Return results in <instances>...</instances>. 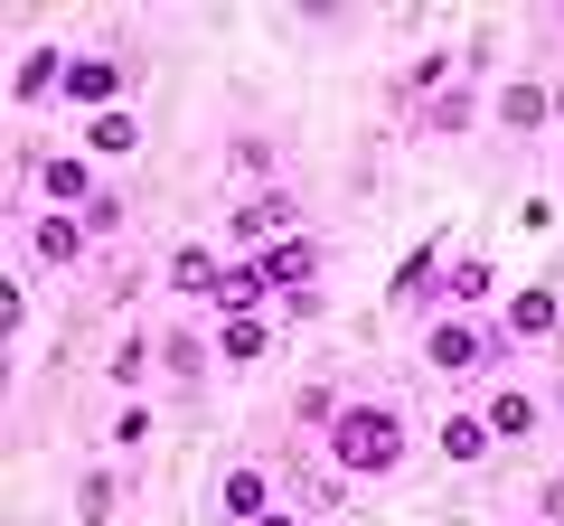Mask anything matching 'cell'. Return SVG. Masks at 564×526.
I'll list each match as a JSON object with an SVG mask.
<instances>
[{
	"mask_svg": "<svg viewBox=\"0 0 564 526\" xmlns=\"http://www.w3.org/2000/svg\"><path fill=\"white\" fill-rule=\"evenodd\" d=\"M273 320H282V329H311V320H329V292H282V302H273Z\"/></svg>",
	"mask_w": 564,
	"mask_h": 526,
	"instance_id": "24",
	"label": "cell"
},
{
	"mask_svg": "<svg viewBox=\"0 0 564 526\" xmlns=\"http://www.w3.org/2000/svg\"><path fill=\"white\" fill-rule=\"evenodd\" d=\"M113 442H122V451L151 442V405H122V414H113Z\"/></svg>",
	"mask_w": 564,
	"mask_h": 526,
	"instance_id": "25",
	"label": "cell"
},
{
	"mask_svg": "<svg viewBox=\"0 0 564 526\" xmlns=\"http://www.w3.org/2000/svg\"><path fill=\"white\" fill-rule=\"evenodd\" d=\"M489 122H499L508 142H536L545 122H555V85H545V76H518V85H499V95H489Z\"/></svg>",
	"mask_w": 564,
	"mask_h": 526,
	"instance_id": "12",
	"label": "cell"
},
{
	"mask_svg": "<svg viewBox=\"0 0 564 526\" xmlns=\"http://www.w3.org/2000/svg\"><path fill=\"white\" fill-rule=\"evenodd\" d=\"M226 169L254 179V188H282V142L273 132H236V142H226Z\"/></svg>",
	"mask_w": 564,
	"mask_h": 526,
	"instance_id": "20",
	"label": "cell"
},
{
	"mask_svg": "<svg viewBox=\"0 0 564 526\" xmlns=\"http://www.w3.org/2000/svg\"><path fill=\"white\" fill-rule=\"evenodd\" d=\"M20 169L29 188H39V207H66V217H85V207L104 198V169L85 161V151H39V142H20Z\"/></svg>",
	"mask_w": 564,
	"mask_h": 526,
	"instance_id": "3",
	"label": "cell"
},
{
	"mask_svg": "<svg viewBox=\"0 0 564 526\" xmlns=\"http://www.w3.org/2000/svg\"><path fill=\"white\" fill-rule=\"evenodd\" d=\"M122 226H132V188H104V198L85 207V235H95V244H122Z\"/></svg>",
	"mask_w": 564,
	"mask_h": 526,
	"instance_id": "23",
	"label": "cell"
},
{
	"mask_svg": "<svg viewBox=\"0 0 564 526\" xmlns=\"http://www.w3.org/2000/svg\"><path fill=\"white\" fill-rule=\"evenodd\" d=\"M480 113H489L480 85H443V95L414 113V132H433V142H462V132H480Z\"/></svg>",
	"mask_w": 564,
	"mask_h": 526,
	"instance_id": "16",
	"label": "cell"
},
{
	"mask_svg": "<svg viewBox=\"0 0 564 526\" xmlns=\"http://www.w3.org/2000/svg\"><path fill=\"white\" fill-rule=\"evenodd\" d=\"M470 405H480V424H489V442H499V451H527V442H545V424H555V405H545V385H518V376L480 385Z\"/></svg>",
	"mask_w": 564,
	"mask_h": 526,
	"instance_id": "4",
	"label": "cell"
},
{
	"mask_svg": "<svg viewBox=\"0 0 564 526\" xmlns=\"http://www.w3.org/2000/svg\"><path fill=\"white\" fill-rule=\"evenodd\" d=\"M321 461L339 470V480H395L404 461H414V424H404V405H386V395H348V414L321 432Z\"/></svg>",
	"mask_w": 564,
	"mask_h": 526,
	"instance_id": "2",
	"label": "cell"
},
{
	"mask_svg": "<svg viewBox=\"0 0 564 526\" xmlns=\"http://www.w3.org/2000/svg\"><path fill=\"white\" fill-rule=\"evenodd\" d=\"M443 263H452V254H443V235H423L414 254L395 263V302H423V292H443Z\"/></svg>",
	"mask_w": 564,
	"mask_h": 526,
	"instance_id": "22",
	"label": "cell"
},
{
	"mask_svg": "<svg viewBox=\"0 0 564 526\" xmlns=\"http://www.w3.org/2000/svg\"><path fill=\"white\" fill-rule=\"evenodd\" d=\"M433 451H443L452 470H480V461H499V442H489V424H480V405H452L443 424H433Z\"/></svg>",
	"mask_w": 564,
	"mask_h": 526,
	"instance_id": "15",
	"label": "cell"
},
{
	"mask_svg": "<svg viewBox=\"0 0 564 526\" xmlns=\"http://www.w3.org/2000/svg\"><path fill=\"white\" fill-rule=\"evenodd\" d=\"M545 405H555V414H564V376H555V385H545Z\"/></svg>",
	"mask_w": 564,
	"mask_h": 526,
	"instance_id": "27",
	"label": "cell"
},
{
	"mask_svg": "<svg viewBox=\"0 0 564 526\" xmlns=\"http://www.w3.org/2000/svg\"><path fill=\"white\" fill-rule=\"evenodd\" d=\"M273 507H282L273 461H226V480H217V517L226 526H254V517H273Z\"/></svg>",
	"mask_w": 564,
	"mask_h": 526,
	"instance_id": "10",
	"label": "cell"
},
{
	"mask_svg": "<svg viewBox=\"0 0 564 526\" xmlns=\"http://www.w3.org/2000/svg\"><path fill=\"white\" fill-rule=\"evenodd\" d=\"M113 507H122V470L113 461H85L76 470V526H113Z\"/></svg>",
	"mask_w": 564,
	"mask_h": 526,
	"instance_id": "19",
	"label": "cell"
},
{
	"mask_svg": "<svg viewBox=\"0 0 564 526\" xmlns=\"http://www.w3.org/2000/svg\"><path fill=\"white\" fill-rule=\"evenodd\" d=\"M66 66H76V47H57V39L20 47V66H10V103H20V113H39L47 95H66Z\"/></svg>",
	"mask_w": 564,
	"mask_h": 526,
	"instance_id": "13",
	"label": "cell"
},
{
	"mask_svg": "<svg viewBox=\"0 0 564 526\" xmlns=\"http://www.w3.org/2000/svg\"><path fill=\"white\" fill-rule=\"evenodd\" d=\"M254 526H302V517H292V507H273V517H254Z\"/></svg>",
	"mask_w": 564,
	"mask_h": 526,
	"instance_id": "26",
	"label": "cell"
},
{
	"mask_svg": "<svg viewBox=\"0 0 564 526\" xmlns=\"http://www.w3.org/2000/svg\"><path fill=\"white\" fill-rule=\"evenodd\" d=\"M254 263H263V283H273V302H282V292H321V273H329V244H321V235L302 226V235L263 244Z\"/></svg>",
	"mask_w": 564,
	"mask_h": 526,
	"instance_id": "11",
	"label": "cell"
},
{
	"mask_svg": "<svg viewBox=\"0 0 564 526\" xmlns=\"http://www.w3.org/2000/svg\"><path fill=\"white\" fill-rule=\"evenodd\" d=\"M57 103H76L85 122H95V113H122V103H132V57H122V47H76Z\"/></svg>",
	"mask_w": 564,
	"mask_h": 526,
	"instance_id": "6",
	"label": "cell"
},
{
	"mask_svg": "<svg viewBox=\"0 0 564 526\" xmlns=\"http://www.w3.org/2000/svg\"><path fill=\"white\" fill-rule=\"evenodd\" d=\"M555 480H564V461H555Z\"/></svg>",
	"mask_w": 564,
	"mask_h": 526,
	"instance_id": "29",
	"label": "cell"
},
{
	"mask_svg": "<svg viewBox=\"0 0 564 526\" xmlns=\"http://www.w3.org/2000/svg\"><path fill=\"white\" fill-rule=\"evenodd\" d=\"M85 161H95V169L141 161V113H132V103H122V113H95V122H85Z\"/></svg>",
	"mask_w": 564,
	"mask_h": 526,
	"instance_id": "17",
	"label": "cell"
},
{
	"mask_svg": "<svg viewBox=\"0 0 564 526\" xmlns=\"http://www.w3.org/2000/svg\"><path fill=\"white\" fill-rule=\"evenodd\" d=\"M423 376L452 385V395H480V385L508 376V339L489 310H423V339H414Z\"/></svg>",
	"mask_w": 564,
	"mask_h": 526,
	"instance_id": "1",
	"label": "cell"
},
{
	"mask_svg": "<svg viewBox=\"0 0 564 526\" xmlns=\"http://www.w3.org/2000/svg\"><path fill=\"white\" fill-rule=\"evenodd\" d=\"M489 254H452L443 263V292H433V310H489Z\"/></svg>",
	"mask_w": 564,
	"mask_h": 526,
	"instance_id": "18",
	"label": "cell"
},
{
	"mask_svg": "<svg viewBox=\"0 0 564 526\" xmlns=\"http://www.w3.org/2000/svg\"><path fill=\"white\" fill-rule=\"evenodd\" d=\"M273 310H263V320H217V366H254L263 348H273Z\"/></svg>",
	"mask_w": 564,
	"mask_h": 526,
	"instance_id": "21",
	"label": "cell"
},
{
	"mask_svg": "<svg viewBox=\"0 0 564 526\" xmlns=\"http://www.w3.org/2000/svg\"><path fill=\"white\" fill-rule=\"evenodd\" d=\"M207 366H217V329L161 320V376H170V385H207Z\"/></svg>",
	"mask_w": 564,
	"mask_h": 526,
	"instance_id": "14",
	"label": "cell"
},
{
	"mask_svg": "<svg viewBox=\"0 0 564 526\" xmlns=\"http://www.w3.org/2000/svg\"><path fill=\"white\" fill-rule=\"evenodd\" d=\"M161 283L170 292H180V302H217V283H226V244L217 235H180V244H170V254H161Z\"/></svg>",
	"mask_w": 564,
	"mask_h": 526,
	"instance_id": "9",
	"label": "cell"
},
{
	"mask_svg": "<svg viewBox=\"0 0 564 526\" xmlns=\"http://www.w3.org/2000/svg\"><path fill=\"white\" fill-rule=\"evenodd\" d=\"M20 244H29V263H47V273H85V263L104 254V244L85 235V217H66V207H39V217L20 226Z\"/></svg>",
	"mask_w": 564,
	"mask_h": 526,
	"instance_id": "8",
	"label": "cell"
},
{
	"mask_svg": "<svg viewBox=\"0 0 564 526\" xmlns=\"http://www.w3.org/2000/svg\"><path fill=\"white\" fill-rule=\"evenodd\" d=\"M489 320H499L508 358H518V348H545V339H564V292L555 283H527V292H508Z\"/></svg>",
	"mask_w": 564,
	"mask_h": 526,
	"instance_id": "7",
	"label": "cell"
},
{
	"mask_svg": "<svg viewBox=\"0 0 564 526\" xmlns=\"http://www.w3.org/2000/svg\"><path fill=\"white\" fill-rule=\"evenodd\" d=\"M302 235V198H292V179L282 188H245L236 207H226V254H263V244Z\"/></svg>",
	"mask_w": 564,
	"mask_h": 526,
	"instance_id": "5",
	"label": "cell"
},
{
	"mask_svg": "<svg viewBox=\"0 0 564 526\" xmlns=\"http://www.w3.org/2000/svg\"><path fill=\"white\" fill-rule=\"evenodd\" d=\"M555 29H564V10H555Z\"/></svg>",
	"mask_w": 564,
	"mask_h": 526,
	"instance_id": "28",
	"label": "cell"
}]
</instances>
